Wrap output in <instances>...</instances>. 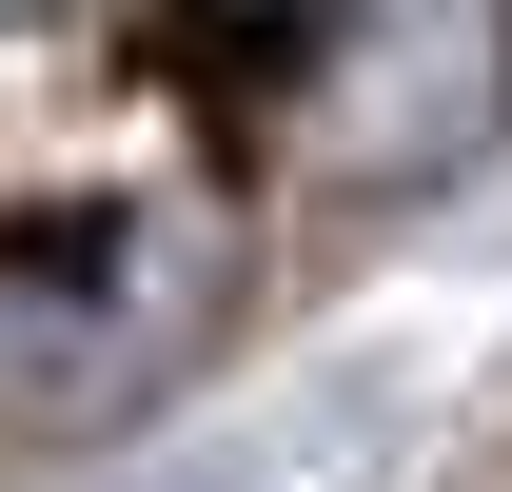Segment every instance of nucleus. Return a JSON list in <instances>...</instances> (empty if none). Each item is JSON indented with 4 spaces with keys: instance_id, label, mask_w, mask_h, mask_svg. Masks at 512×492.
<instances>
[{
    "instance_id": "1",
    "label": "nucleus",
    "mask_w": 512,
    "mask_h": 492,
    "mask_svg": "<svg viewBox=\"0 0 512 492\" xmlns=\"http://www.w3.org/2000/svg\"><path fill=\"white\" fill-rule=\"evenodd\" d=\"M512 119V0H335L316 20V158L355 197H434Z\"/></svg>"
}]
</instances>
